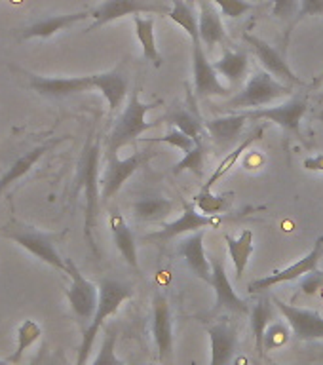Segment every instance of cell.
I'll use <instances>...</instances> for the list:
<instances>
[{
  "mask_svg": "<svg viewBox=\"0 0 323 365\" xmlns=\"http://www.w3.org/2000/svg\"><path fill=\"white\" fill-rule=\"evenodd\" d=\"M131 295H133V289H131L130 285L122 284V282H116V279H103L101 287H99V304H97L96 316L91 319V324L84 329L82 344H80L78 348L76 365H86V361L90 358L91 348H93V342H96L97 333L101 329V325L105 324V319H107L108 316L116 314V310H118L128 299H131Z\"/></svg>",
  "mask_w": 323,
  "mask_h": 365,
  "instance_id": "obj_1",
  "label": "cell"
},
{
  "mask_svg": "<svg viewBox=\"0 0 323 365\" xmlns=\"http://www.w3.org/2000/svg\"><path fill=\"white\" fill-rule=\"evenodd\" d=\"M153 336L160 359L168 364L173 352V319L168 297L156 295L153 301Z\"/></svg>",
  "mask_w": 323,
  "mask_h": 365,
  "instance_id": "obj_16",
  "label": "cell"
},
{
  "mask_svg": "<svg viewBox=\"0 0 323 365\" xmlns=\"http://www.w3.org/2000/svg\"><path fill=\"white\" fill-rule=\"evenodd\" d=\"M57 141H50V143H44V145H40V147L33 148L31 153L23 154L21 158H17L14 164H11V168L8 171H6L4 175L0 177V194L4 192L6 188L10 187V185H14V182L17 181V179H21L23 175H27L29 171L33 170L34 164L39 162L42 156H44L48 150H50L53 145H56Z\"/></svg>",
  "mask_w": 323,
  "mask_h": 365,
  "instance_id": "obj_27",
  "label": "cell"
},
{
  "mask_svg": "<svg viewBox=\"0 0 323 365\" xmlns=\"http://www.w3.org/2000/svg\"><path fill=\"white\" fill-rule=\"evenodd\" d=\"M78 182L86 190V240L91 247L93 245V228L97 222V213H99V143L88 145L80 160Z\"/></svg>",
  "mask_w": 323,
  "mask_h": 365,
  "instance_id": "obj_5",
  "label": "cell"
},
{
  "mask_svg": "<svg viewBox=\"0 0 323 365\" xmlns=\"http://www.w3.org/2000/svg\"><path fill=\"white\" fill-rule=\"evenodd\" d=\"M193 80H194V93L198 97L217 96L227 97L232 91L219 80V73L210 63L205 50L202 48V40L193 42Z\"/></svg>",
  "mask_w": 323,
  "mask_h": 365,
  "instance_id": "obj_12",
  "label": "cell"
},
{
  "mask_svg": "<svg viewBox=\"0 0 323 365\" xmlns=\"http://www.w3.org/2000/svg\"><path fill=\"white\" fill-rule=\"evenodd\" d=\"M67 262V274L71 276V287L67 291L68 304L73 308L74 316L82 325L91 324L96 316L97 304H99V289L90 279H86L73 259H65Z\"/></svg>",
  "mask_w": 323,
  "mask_h": 365,
  "instance_id": "obj_7",
  "label": "cell"
},
{
  "mask_svg": "<svg viewBox=\"0 0 323 365\" xmlns=\"http://www.w3.org/2000/svg\"><path fill=\"white\" fill-rule=\"evenodd\" d=\"M265 130H267V125H257L255 130L251 131V133H247V137H244V139H242V141H240L238 145H236V147H234L232 150H230V153H228L227 156L219 162L215 171H213V173L210 175V179L202 185V188H213V185H215L219 179H222V177L227 175L228 171L232 170L234 165H236V162H238V160L242 158L247 150H250V147L253 145V143L261 141L262 135H265Z\"/></svg>",
  "mask_w": 323,
  "mask_h": 365,
  "instance_id": "obj_24",
  "label": "cell"
},
{
  "mask_svg": "<svg viewBox=\"0 0 323 365\" xmlns=\"http://www.w3.org/2000/svg\"><path fill=\"white\" fill-rule=\"evenodd\" d=\"M242 38H244L245 44L250 46L251 51L255 53V57L259 59L262 68L268 71L272 76H276V80H284L285 84L289 86H302V80L291 71V67L287 65L284 56H282L276 48H272V46L268 44L267 40L259 38V36H255V34L251 33H244L242 34Z\"/></svg>",
  "mask_w": 323,
  "mask_h": 365,
  "instance_id": "obj_14",
  "label": "cell"
},
{
  "mask_svg": "<svg viewBox=\"0 0 323 365\" xmlns=\"http://www.w3.org/2000/svg\"><path fill=\"white\" fill-rule=\"evenodd\" d=\"M91 365H128L124 359H120L116 356V333L113 329H108L103 339L101 350L97 354V358L93 359Z\"/></svg>",
  "mask_w": 323,
  "mask_h": 365,
  "instance_id": "obj_38",
  "label": "cell"
},
{
  "mask_svg": "<svg viewBox=\"0 0 323 365\" xmlns=\"http://www.w3.org/2000/svg\"><path fill=\"white\" fill-rule=\"evenodd\" d=\"M211 282L210 285L215 289V308H227L230 312L238 314H250V307L245 304L244 299H240L234 291L232 284L227 276V270H225V264H222L221 257L211 255Z\"/></svg>",
  "mask_w": 323,
  "mask_h": 365,
  "instance_id": "obj_17",
  "label": "cell"
},
{
  "mask_svg": "<svg viewBox=\"0 0 323 365\" xmlns=\"http://www.w3.org/2000/svg\"><path fill=\"white\" fill-rule=\"evenodd\" d=\"M154 156H156V150H141L124 160H120L118 154H107V165L101 177V198H113L114 194L124 187V182Z\"/></svg>",
  "mask_w": 323,
  "mask_h": 365,
  "instance_id": "obj_8",
  "label": "cell"
},
{
  "mask_svg": "<svg viewBox=\"0 0 323 365\" xmlns=\"http://www.w3.org/2000/svg\"><path fill=\"white\" fill-rule=\"evenodd\" d=\"M29 86L33 88L36 93L46 97H68L74 93H84L96 88L93 82V74L91 76H56V78H48V76H31Z\"/></svg>",
  "mask_w": 323,
  "mask_h": 365,
  "instance_id": "obj_15",
  "label": "cell"
},
{
  "mask_svg": "<svg viewBox=\"0 0 323 365\" xmlns=\"http://www.w3.org/2000/svg\"><path fill=\"white\" fill-rule=\"evenodd\" d=\"M158 105H162V101L143 103L139 99V90L131 91L128 107L122 113V116L116 120V125H114L113 131H111V137H108V154H118L120 148L125 147L128 143L139 139L150 128H156L162 120L148 122L147 113L150 108L158 107Z\"/></svg>",
  "mask_w": 323,
  "mask_h": 365,
  "instance_id": "obj_3",
  "label": "cell"
},
{
  "mask_svg": "<svg viewBox=\"0 0 323 365\" xmlns=\"http://www.w3.org/2000/svg\"><path fill=\"white\" fill-rule=\"evenodd\" d=\"M265 164H267V158H265V154L261 150H247L244 158H242V168L247 171L262 170Z\"/></svg>",
  "mask_w": 323,
  "mask_h": 365,
  "instance_id": "obj_44",
  "label": "cell"
},
{
  "mask_svg": "<svg viewBox=\"0 0 323 365\" xmlns=\"http://www.w3.org/2000/svg\"><path fill=\"white\" fill-rule=\"evenodd\" d=\"M221 219L219 215H204L202 211H198L194 202H187L183 200V213L179 219L171 222H165L164 227L160 228L158 232L148 234L147 240H162L168 242L177 236H185V234L198 232V230H205V228L219 227Z\"/></svg>",
  "mask_w": 323,
  "mask_h": 365,
  "instance_id": "obj_10",
  "label": "cell"
},
{
  "mask_svg": "<svg viewBox=\"0 0 323 365\" xmlns=\"http://www.w3.org/2000/svg\"><path fill=\"white\" fill-rule=\"evenodd\" d=\"M135 23V34L139 44L143 48V57L150 61L154 67L162 65V56H160L158 48H156V36H154V19L153 17L133 16Z\"/></svg>",
  "mask_w": 323,
  "mask_h": 365,
  "instance_id": "obj_30",
  "label": "cell"
},
{
  "mask_svg": "<svg viewBox=\"0 0 323 365\" xmlns=\"http://www.w3.org/2000/svg\"><path fill=\"white\" fill-rule=\"evenodd\" d=\"M322 293H323V291H322Z\"/></svg>",
  "mask_w": 323,
  "mask_h": 365,
  "instance_id": "obj_49",
  "label": "cell"
},
{
  "mask_svg": "<svg viewBox=\"0 0 323 365\" xmlns=\"http://www.w3.org/2000/svg\"><path fill=\"white\" fill-rule=\"evenodd\" d=\"M234 194H213L211 188L200 187L198 194L194 196V204L204 215H222L230 210Z\"/></svg>",
  "mask_w": 323,
  "mask_h": 365,
  "instance_id": "obj_33",
  "label": "cell"
},
{
  "mask_svg": "<svg viewBox=\"0 0 323 365\" xmlns=\"http://www.w3.org/2000/svg\"><path fill=\"white\" fill-rule=\"evenodd\" d=\"M0 365H11V364H8L6 359H0Z\"/></svg>",
  "mask_w": 323,
  "mask_h": 365,
  "instance_id": "obj_46",
  "label": "cell"
},
{
  "mask_svg": "<svg viewBox=\"0 0 323 365\" xmlns=\"http://www.w3.org/2000/svg\"><path fill=\"white\" fill-rule=\"evenodd\" d=\"M213 67L221 76L230 82V84H240L242 80L245 78L247 74V68H250V56L245 51H232L225 50L221 59H217L213 63Z\"/></svg>",
  "mask_w": 323,
  "mask_h": 365,
  "instance_id": "obj_28",
  "label": "cell"
},
{
  "mask_svg": "<svg viewBox=\"0 0 323 365\" xmlns=\"http://www.w3.org/2000/svg\"><path fill=\"white\" fill-rule=\"evenodd\" d=\"M204 236L205 230H198V232L188 234L187 238L181 240L179 244V253L187 261L188 268L193 270L194 276L200 279H204L205 284L211 282V262L210 257L205 255L204 250Z\"/></svg>",
  "mask_w": 323,
  "mask_h": 365,
  "instance_id": "obj_19",
  "label": "cell"
},
{
  "mask_svg": "<svg viewBox=\"0 0 323 365\" xmlns=\"http://www.w3.org/2000/svg\"><path fill=\"white\" fill-rule=\"evenodd\" d=\"M108 227H111V234L116 247H118L120 255L124 257V261L130 264L131 268L139 270V259H137V240L130 225L125 222L124 215L118 211H113L108 217Z\"/></svg>",
  "mask_w": 323,
  "mask_h": 365,
  "instance_id": "obj_22",
  "label": "cell"
},
{
  "mask_svg": "<svg viewBox=\"0 0 323 365\" xmlns=\"http://www.w3.org/2000/svg\"><path fill=\"white\" fill-rule=\"evenodd\" d=\"M147 143H170L173 147H177L179 150H183V154L190 153L194 147H196V141L193 137L187 135L185 131L177 130V128H171L164 137H150V139H145Z\"/></svg>",
  "mask_w": 323,
  "mask_h": 365,
  "instance_id": "obj_39",
  "label": "cell"
},
{
  "mask_svg": "<svg viewBox=\"0 0 323 365\" xmlns=\"http://www.w3.org/2000/svg\"><path fill=\"white\" fill-rule=\"evenodd\" d=\"M293 91V86L284 84L272 76V74L265 71V68H259L253 76L250 78V82L245 84V88L242 91H238L236 96L230 97L227 103L219 105L221 110H247V108H261L267 107L270 103L278 101L282 97L289 96Z\"/></svg>",
  "mask_w": 323,
  "mask_h": 365,
  "instance_id": "obj_2",
  "label": "cell"
},
{
  "mask_svg": "<svg viewBox=\"0 0 323 365\" xmlns=\"http://www.w3.org/2000/svg\"><path fill=\"white\" fill-rule=\"evenodd\" d=\"M299 4H301V0H274L272 16L278 17L280 21L287 23L284 46H287V42H289L291 31H293V23H295L297 14H299Z\"/></svg>",
  "mask_w": 323,
  "mask_h": 365,
  "instance_id": "obj_37",
  "label": "cell"
},
{
  "mask_svg": "<svg viewBox=\"0 0 323 365\" xmlns=\"http://www.w3.org/2000/svg\"><path fill=\"white\" fill-rule=\"evenodd\" d=\"M302 168L307 171H322L323 173V154H316L312 158H307L302 162Z\"/></svg>",
  "mask_w": 323,
  "mask_h": 365,
  "instance_id": "obj_45",
  "label": "cell"
},
{
  "mask_svg": "<svg viewBox=\"0 0 323 365\" xmlns=\"http://www.w3.org/2000/svg\"><path fill=\"white\" fill-rule=\"evenodd\" d=\"M86 17H91V11H76V14H65V16L46 17L42 21H36L29 29H25L21 34V40L31 38H50L59 31L73 27L76 23L84 21Z\"/></svg>",
  "mask_w": 323,
  "mask_h": 365,
  "instance_id": "obj_23",
  "label": "cell"
},
{
  "mask_svg": "<svg viewBox=\"0 0 323 365\" xmlns=\"http://www.w3.org/2000/svg\"><path fill=\"white\" fill-rule=\"evenodd\" d=\"M135 221L141 222H162L173 213V202L158 194L143 196L131 205Z\"/></svg>",
  "mask_w": 323,
  "mask_h": 365,
  "instance_id": "obj_25",
  "label": "cell"
},
{
  "mask_svg": "<svg viewBox=\"0 0 323 365\" xmlns=\"http://www.w3.org/2000/svg\"><path fill=\"white\" fill-rule=\"evenodd\" d=\"M323 255V236H319L314 244L312 251L308 253L307 257H302L297 262H293L291 267L282 268V270H276V272L268 274L265 278H259L255 282H251L247 291L251 295H257V293H262V291L272 289L274 285L285 284V282H291V279H299L302 278L304 274H308L314 268H318V262Z\"/></svg>",
  "mask_w": 323,
  "mask_h": 365,
  "instance_id": "obj_11",
  "label": "cell"
},
{
  "mask_svg": "<svg viewBox=\"0 0 323 365\" xmlns=\"http://www.w3.org/2000/svg\"><path fill=\"white\" fill-rule=\"evenodd\" d=\"M291 339V327H287L282 322L268 325L267 333H265V350H272V348H280L287 344Z\"/></svg>",
  "mask_w": 323,
  "mask_h": 365,
  "instance_id": "obj_40",
  "label": "cell"
},
{
  "mask_svg": "<svg viewBox=\"0 0 323 365\" xmlns=\"http://www.w3.org/2000/svg\"><path fill=\"white\" fill-rule=\"evenodd\" d=\"M204 168H205V147L204 141L196 143V147L190 150V153L183 154V158L179 160L173 168V173L179 175L183 171H193L196 177L204 175Z\"/></svg>",
  "mask_w": 323,
  "mask_h": 365,
  "instance_id": "obj_36",
  "label": "cell"
},
{
  "mask_svg": "<svg viewBox=\"0 0 323 365\" xmlns=\"http://www.w3.org/2000/svg\"><path fill=\"white\" fill-rule=\"evenodd\" d=\"M211 2L219 6L221 16L228 17V19H238L253 8L250 0H211Z\"/></svg>",
  "mask_w": 323,
  "mask_h": 365,
  "instance_id": "obj_41",
  "label": "cell"
},
{
  "mask_svg": "<svg viewBox=\"0 0 323 365\" xmlns=\"http://www.w3.org/2000/svg\"><path fill=\"white\" fill-rule=\"evenodd\" d=\"M308 110V96L291 97L287 103H282L278 107H265V108H247V110H240L245 114L247 120H270L274 124L282 125L285 131H289L301 141L304 137L301 133V120Z\"/></svg>",
  "mask_w": 323,
  "mask_h": 365,
  "instance_id": "obj_6",
  "label": "cell"
},
{
  "mask_svg": "<svg viewBox=\"0 0 323 365\" xmlns=\"http://www.w3.org/2000/svg\"><path fill=\"white\" fill-rule=\"evenodd\" d=\"M40 335H42V327H40L36 322L33 319H25L21 325H19V329H17V346L16 352L10 354L6 361L11 365H19L23 359V354L27 352L29 348L33 346L34 342L39 341Z\"/></svg>",
  "mask_w": 323,
  "mask_h": 365,
  "instance_id": "obj_34",
  "label": "cell"
},
{
  "mask_svg": "<svg viewBox=\"0 0 323 365\" xmlns=\"http://www.w3.org/2000/svg\"><path fill=\"white\" fill-rule=\"evenodd\" d=\"M272 302L287 319V325L293 331V335L299 341H323V318L322 314L310 308H299L287 304L278 297H274Z\"/></svg>",
  "mask_w": 323,
  "mask_h": 365,
  "instance_id": "obj_13",
  "label": "cell"
},
{
  "mask_svg": "<svg viewBox=\"0 0 323 365\" xmlns=\"http://www.w3.org/2000/svg\"><path fill=\"white\" fill-rule=\"evenodd\" d=\"M200 40L207 46V50H213L217 44L227 42V31L222 25L221 14L215 10L211 0H200Z\"/></svg>",
  "mask_w": 323,
  "mask_h": 365,
  "instance_id": "obj_21",
  "label": "cell"
},
{
  "mask_svg": "<svg viewBox=\"0 0 323 365\" xmlns=\"http://www.w3.org/2000/svg\"><path fill=\"white\" fill-rule=\"evenodd\" d=\"M245 122H247L245 114L238 110L236 114H227V116L207 120V122H204V128L215 143V147H219L221 150H228L232 145H238L242 141L240 135L244 133Z\"/></svg>",
  "mask_w": 323,
  "mask_h": 365,
  "instance_id": "obj_18",
  "label": "cell"
},
{
  "mask_svg": "<svg viewBox=\"0 0 323 365\" xmlns=\"http://www.w3.org/2000/svg\"><path fill=\"white\" fill-rule=\"evenodd\" d=\"M319 101H322V103H323V96H322V97H319Z\"/></svg>",
  "mask_w": 323,
  "mask_h": 365,
  "instance_id": "obj_47",
  "label": "cell"
},
{
  "mask_svg": "<svg viewBox=\"0 0 323 365\" xmlns=\"http://www.w3.org/2000/svg\"><path fill=\"white\" fill-rule=\"evenodd\" d=\"M310 16H323V0H301V4H299V14H297V19L295 23H293V27H295L299 21H302L304 17Z\"/></svg>",
  "mask_w": 323,
  "mask_h": 365,
  "instance_id": "obj_43",
  "label": "cell"
},
{
  "mask_svg": "<svg viewBox=\"0 0 323 365\" xmlns=\"http://www.w3.org/2000/svg\"><path fill=\"white\" fill-rule=\"evenodd\" d=\"M160 120H168L173 128L177 130L185 131L187 135H190L196 143H202V133H204V122L196 116L194 113L187 110V108H173L171 113H168L164 118Z\"/></svg>",
  "mask_w": 323,
  "mask_h": 365,
  "instance_id": "obj_32",
  "label": "cell"
},
{
  "mask_svg": "<svg viewBox=\"0 0 323 365\" xmlns=\"http://www.w3.org/2000/svg\"><path fill=\"white\" fill-rule=\"evenodd\" d=\"M270 365H280V364H270Z\"/></svg>",
  "mask_w": 323,
  "mask_h": 365,
  "instance_id": "obj_48",
  "label": "cell"
},
{
  "mask_svg": "<svg viewBox=\"0 0 323 365\" xmlns=\"http://www.w3.org/2000/svg\"><path fill=\"white\" fill-rule=\"evenodd\" d=\"M323 291V272L318 270V268H314L308 274H304L301 278V293L304 295H316Z\"/></svg>",
  "mask_w": 323,
  "mask_h": 365,
  "instance_id": "obj_42",
  "label": "cell"
},
{
  "mask_svg": "<svg viewBox=\"0 0 323 365\" xmlns=\"http://www.w3.org/2000/svg\"><path fill=\"white\" fill-rule=\"evenodd\" d=\"M139 14H162L168 16L170 8L164 2H150V0H103L96 10L91 11L93 25L86 31H96L111 21L122 19L125 16H139Z\"/></svg>",
  "mask_w": 323,
  "mask_h": 365,
  "instance_id": "obj_9",
  "label": "cell"
},
{
  "mask_svg": "<svg viewBox=\"0 0 323 365\" xmlns=\"http://www.w3.org/2000/svg\"><path fill=\"white\" fill-rule=\"evenodd\" d=\"M207 335L211 342V361L210 365H228L236 356V348H238V335L234 327L221 322V324L210 325L207 327Z\"/></svg>",
  "mask_w": 323,
  "mask_h": 365,
  "instance_id": "obj_20",
  "label": "cell"
},
{
  "mask_svg": "<svg viewBox=\"0 0 323 365\" xmlns=\"http://www.w3.org/2000/svg\"><path fill=\"white\" fill-rule=\"evenodd\" d=\"M93 82H96V90L101 91L103 97L107 99L111 110H116L124 103L125 93H128V78H125V74H122L120 71L93 74Z\"/></svg>",
  "mask_w": 323,
  "mask_h": 365,
  "instance_id": "obj_26",
  "label": "cell"
},
{
  "mask_svg": "<svg viewBox=\"0 0 323 365\" xmlns=\"http://www.w3.org/2000/svg\"><path fill=\"white\" fill-rule=\"evenodd\" d=\"M173 2V8L170 10V19L173 23H177L179 27H183L187 31V34L193 38V42H198L200 40V21L198 16L190 10V6L185 4V0H171Z\"/></svg>",
  "mask_w": 323,
  "mask_h": 365,
  "instance_id": "obj_35",
  "label": "cell"
},
{
  "mask_svg": "<svg viewBox=\"0 0 323 365\" xmlns=\"http://www.w3.org/2000/svg\"><path fill=\"white\" fill-rule=\"evenodd\" d=\"M0 234L4 238H10L17 245H21L23 250H27L31 255H34L46 264L67 272V262L56 250V234H46L40 230H34L33 227H27L25 222L10 221L6 227L0 228Z\"/></svg>",
  "mask_w": 323,
  "mask_h": 365,
  "instance_id": "obj_4",
  "label": "cell"
},
{
  "mask_svg": "<svg viewBox=\"0 0 323 365\" xmlns=\"http://www.w3.org/2000/svg\"><path fill=\"white\" fill-rule=\"evenodd\" d=\"M270 302H272L270 299H261L251 310V327L255 335V348L259 358H262V352H265V333L274 318V304Z\"/></svg>",
  "mask_w": 323,
  "mask_h": 365,
  "instance_id": "obj_31",
  "label": "cell"
},
{
  "mask_svg": "<svg viewBox=\"0 0 323 365\" xmlns=\"http://www.w3.org/2000/svg\"><path fill=\"white\" fill-rule=\"evenodd\" d=\"M225 242H227L228 255H230L234 268H236V278L242 279L251 253H253V232L244 230L240 234V238H232V236L225 234Z\"/></svg>",
  "mask_w": 323,
  "mask_h": 365,
  "instance_id": "obj_29",
  "label": "cell"
}]
</instances>
